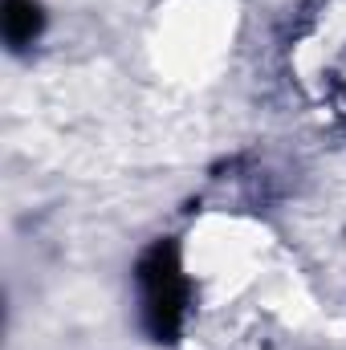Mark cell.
Instances as JSON below:
<instances>
[{
	"mask_svg": "<svg viewBox=\"0 0 346 350\" xmlns=\"http://www.w3.org/2000/svg\"><path fill=\"white\" fill-rule=\"evenodd\" d=\"M135 281H139L143 326L151 330V338L175 342V334L183 326V310H187V277L179 265V249L172 241H159L155 249H147Z\"/></svg>",
	"mask_w": 346,
	"mask_h": 350,
	"instance_id": "6da1fadb",
	"label": "cell"
},
{
	"mask_svg": "<svg viewBox=\"0 0 346 350\" xmlns=\"http://www.w3.org/2000/svg\"><path fill=\"white\" fill-rule=\"evenodd\" d=\"M0 25H4V41L12 53L29 49L41 29H45V12L37 0H4V12H0Z\"/></svg>",
	"mask_w": 346,
	"mask_h": 350,
	"instance_id": "7a4b0ae2",
	"label": "cell"
}]
</instances>
